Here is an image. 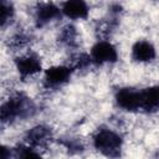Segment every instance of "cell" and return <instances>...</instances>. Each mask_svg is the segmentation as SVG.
Returning a JSON list of instances; mask_svg holds the SVG:
<instances>
[{"mask_svg":"<svg viewBox=\"0 0 159 159\" xmlns=\"http://www.w3.org/2000/svg\"><path fill=\"white\" fill-rule=\"evenodd\" d=\"M89 149L103 159H120L124 153L125 135L108 123L99 124L88 135Z\"/></svg>","mask_w":159,"mask_h":159,"instance_id":"1","label":"cell"},{"mask_svg":"<svg viewBox=\"0 0 159 159\" xmlns=\"http://www.w3.org/2000/svg\"><path fill=\"white\" fill-rule=\"evenodd\" d=\"M88 53L97 70L118 66L120 61L119 46L113 40H96L89 45Z\"/></svg>","mask_w":159,"mask_h":159,"instance_id":"2","label":"cell"},{"mask_svg":"<svg viewBox=\"0 0 159 159\" xmlns=\"http://www.w3.org/2000/svg\"><path fill=\"white\" fill-rule=\"evenodd\" d=\"M159 52L157 45L147 37L134 40L129 47V61L135 66H152L159 62Z\"/></svg>","mask_w":159,"mask_h":159,"instance_id":"3","label":"cell"},{"mask_svg":"<svg viewBox=\"0 0 159 159\" xmlns=\"http://www.w3.org/2000/svg\"><path fill=\"white\" fill-rule=\"evenodd\" d=\"M62 16L66 21L80 24L81 21H87L91 16V5L81 0H70L60 4Z\"/></svg>","mask_w":159,"mask_h":159,"instance_id":"4","label":"cell"}]
</instances>
